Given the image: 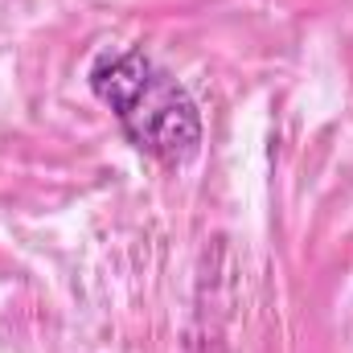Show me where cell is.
I'll list each match as a JSON object with an SVG mask.
<instances>
[{
    "mask_svg": "<svg viewBox=\"0 0 353 353\" xmlns=\"http://www.w3.org/2000/svg\"><path fill=\"white\" fill-rule=\"evenodd\" d=\"M90 90L115 111L123 136L165 161L181 165L201 144V115L189 90L165 66H157L144 50H115L90 66Z\"/></svg>",
    "mask_w": 353,
    "mask_h": 353,
    "instance_id": "obj_1",
    "label": "cell"
}]
</instances>
